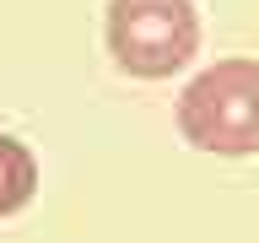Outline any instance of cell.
Segmentation results:
<instances>
[{
  "instance_id": "7a4b0ae2",
  "label": "cell",
  "mask_w": 259,
  "mask_h": 243,
  "mask_svg": "<svg viewBox=\"0 0 259 243\" xmlns=\"http://www.w3.org/2000/svg\"><path fill=\"white\" fill-rule=\"evenodd\" d=\"M103 38L124 76L162 81L194 60L200 16H194V0H108Z\"/></svg>"
},
{
  "instance_id": "3957f363",
  "label": "cell",
  "mask_w": 259,
  "mask_h": 243,
  "mask_svg": "<svg viewBox=\"0 0 259 243\" xmlns=\"http://www.w3.org/2000/svg\"><path fill=\"white\" fill-rule=\"evenodd\" d=\"M32 189H38V157L16 135H0V216H16L32 200Z\"/></svg>"
},
{
  "instance_id": "6da1fadb",
  "label": "cell",
  "mask_w": 259,
  "mask_h": 243,
  "mask_svg": "<svg viewBox=\"0 0 259 243\" xmlns=\"http://www.w3.org/2000/svg\"><path fill=\"white\" fill-rule=\"evenodd\" d=\"M184 141L210 157H254L259 151V60H216L178 97Z\"/></svg>"
}]
</instances>
